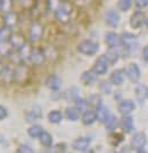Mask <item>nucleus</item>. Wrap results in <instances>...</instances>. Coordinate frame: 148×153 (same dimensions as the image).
I'll return each mask as SVG.
<instances>
[{
	"mask_svg": "<svg viewBox=\"0 0 148 153\" xmlns=\"http://www.w3.org/2000/svg\"><path fill=\"white\" fill-rule=\"evenodd\" d=\"M135 5L139 9H144L148 7V0H135Z\"/></svg>",
	"mask_w": 148,
	"mask_h": 153,
	"instance_id": "obj_47",
	"label": "nucleus"
},
{
	"mask_svg": "<svg viewBox=\"0 0 148 153\" xmlns=\"http://www.w3.org/2000/svg\"><path fill=\"white\" fill-rule=\"evenodd\" d=\"M43 34H45L43 24L40 21H37V19L32 21L30 23V26H29V41L31 44L39 42L40 40H42Z\"/></svg>",
	"mask_w": 148,
	"mask_h": 153,
	"instance_id": "obj_4",
	"label": "nucleus"
},
{
	"mask_svg": "<svg viewBox=\"0 0 148 153\" xmlns=\"http://www.w3.org/2000/svg\"><path fill=\"white\" fill-rule=\"evenodd\" d=\"M41 117H42L41 108L38 106V105H34V106H32L31 110H29L25 113V120L29 123H32V122L37 121L38 119H40Z\"/></svg>",
	"mask_w": 148,
	"mask_h": 153,
	"instance_id": "obj_17",
	"label": "nucleus"
},
{
	"mask_svg": "<svg viewBox=\"0 0 148 153\" xmlns=\"http://www.w3.org/2000/svg\"><path fill=\"white\" fill-rule=\"evenodd\" d=\"M108 68H110V62H108V59L106 57V55H100L95 61L94 66H92V70L95 71L98 76H103V74L107 73Z\"/></svg>",
	"mask_w": 148,
	"mask_h": 153,
	"instance_id": "obj_6",
	"label": "nucleus"
},
{
	"mask_svg": "<svg viewBox=\"0 0 148 153\" xmlns=\"http://www.w3.org/2000/svg\"><path fill=\"white\" fill-rule=\"evenodd\" d=\"M127 76L129 78V80L131 82L137 83L140 80V76H141V72L140 69L138 66V64L135 63H130L128 65V69H127Z\"/></svg>",
	"mask_w": 148,
	"mask_h": 153,
	"instance_id": "obj_9",
	"label": "nucleus"
},
{
	"mask_svg": "<svg viewBox=\"0 0 148 153\" xmlns=\"http://www.w3.org/2000/svg\"><path fill=\"white\" fill-rule=\"evenodd\" d=\"M15 0H0V13L7 14L14 10Z\"/></svg>",
	"mask_w": 148,
	"mask_h": 153,
	"instance_id": "obj_33",
	"label": "nucleus"
},
{
	"mask_svg": "<svg viewBox=\"0 0 148 153\" xmlns=\"http://www.w3.org/2000/svg\"><path fill=\"white\" fill-rule=\"evenodd\" d=\"M127 76V72L124 69H116L110 76V82L114 86H121L124 82V79Z\"/></svg>",
	"mask_w": 148,
	"mask_h": 153,
	"instance_id": "obj_11",
	"label": "nucleus"
},
{
	"mask_svg": "<svg viewBox=\"0 0 148 153\" xmlns=\"http://www.w3.org/2000/svg\"><path fill=\"white\" fill-rule=\"evenodd\" d=\"M39 140H40V144L43 147H47V149L52 147V144H54V138H52V134H49L46 130H43L41 133V135L39 136Z\"/></svg>",
	"mask_w": 148,
	"mask_h": 153,
	"instance_id": "obj_26",
	"label": "nucleus"
},
{
	"mask_svg": "<svg viewBox=\"0 0 148 153\" xmlns=\"http://www.w3.org/2000/svg\"><path fill=\"white\" fill-rule=\"evenodd\" d=\"M59 5H60L59 0H47V8L50 12H55Z\"/></svg>",
	"mask_w": 148,
	"mask_h": 153,
	"instance_id": "obj_42",
	"label": "nucleus"
},
{
	"mask_svg": "<svg viewBox=\"0 0 148 153\" xmlns=\"http://www.w3.org/2000/svg\"><path fill=\"white\" fill-rule=\"evenodd\" d=\"M47 61L45 48H33L31 55L29 58V63L32 64L33 66H41Z\"/></svg>",
	"mask_w": 148,
	"mask_h": 153,
	"instance_id": "obj_5",
	"label": "nucleus"
},
{
	"mask_svg": "<svg viewBox=\"0 0 148 153\" xmlns=\"http://www.w3.org/2000/svg\"><path fill=\"white\" fill-rule=\"evenodd\" d=\"M31 78V70L25 63L17 64L14 66V83L25 85Z\"/></svg>",
	"mask_w": 148,
	"mask_h": 153,
	"instance_id": "obj_1",
	"label": "nucleus"
},
{
	"mask_svg": "<svg viewBox=\"0 0 148 153\" xmlns=\"http://www.w3.org/2000/svg\"><path fill=\"white\" fill-rule=\"evenodd\" d=\"M21 7H23L25 10H34L38 6V0H17Z\"/></svg>",
	"mask_w": 148,
	"mask_h": 153,
	"instance_id": "obj_35",
	"label": "nucleus"
},
{
	"mask_svg": "<svg viewBox=\"0 0 148 153\" xmlns=\"http://www.w3.org/2000/svg\"><path fill=\"white\" fill-rule=\"evenodd\" d=\"M145 25H146V27L148 29V17L146 19H145Z\"/></svg>",
	"mask_w": 148,
	"mask_h": 153,
	"instance_id": "obj_54",
	"label": "nucleus"
},
{
	"mask_svg": "<svg viewBox=\"0 0 148 153\" xmlns=\"http://www.w3.org/2000/svg\"><path fill=\"white\" fill-rule=\"evenodd\" d=\"M99 89L103 93L104 95H110L112 93V83L110 82V80H103L99 82Z\"/></svg>",
	"mask_w": 148,
	"mask_h": 153,
	"instance_id": "obj_40",
	"label": "nucleus"
},
{
	"mask_svg": "<svg viewBox=\"0 0 148 153\" xmlns=\"http://www.w3.org/2000/svg\"><path fill=\"white\" fill-rule=\"evenodd\" d=\"M65 115L70 121H77L80 119V112L75 106H70L65 110Z\"/></svg>",
	"mask_w": 148,
	"mask_h": 153,
	"instance_id": "obj_32",
	"label": "nucleus"
},
{
	"mask_svg": "<svg viewBox=\"0 0 148 153\" xmlns=\"http://www.w3.org/2000/svg\"><path fill=\"white\" fill-rule=\"evenodd\" d=\"M142 57L146 62H148V46L144 47V49H142Z\"/></svg>",
	"mask_w": 148,
	"mask_h": 153,
	"instance_id": "obj_49",
	"label": "nucleus"
},
{
	"mask_svg": "<svg viewBox=\"0 0 148 153\" xmlns=\"http://www.w3.org/2000/svg\"><path fill=\"white\" fill-rule=\"evenodd\" d=\"M79 95H80V90H79V88H77V86H72L71 88H68V89L65 91L63 97H64L66 101L74 102L77 97H79Z\"/></svg>",
	"mask_w": 148,
	"mask_h": 153,
	"instance_id": "obj_28",
	"label": "nucleus"
},
{
	"mask_svg": "<svg viewBox=\"0 0 148 153\" xmlns=\"http://www.w3.org/2000/svg\"><path fill=\"white\" fill-rule=\"evenodd\" d=\"M59 1H60V2H64V1H66V0H59Z\"/></svg>",
	"mask_w": 148,
	"mask_h": 153,
	"instance_id": "obj_56",
	"label": "nucleus"
},
{
	"mask_svg": "<svg viewBox=\"0 0 148 153\" xmlns=\"http://www.w3.org/2000/svg\"><path fill=\"white\" fill-rule=\"evenodd\" d=\"M135 108V105L133 101H131V100H122L121 102L119 103L117 111H119V113H121L122 115H125L131 113Z\"/></svg>",
	"mask_w": 148,
	"mask_h": 153,
	"instance_id": "obj_15",
	"label": "nucleus"
},
{
	"mask_svg": "<svg viewBox=\"0 0 148 153\" xmlns=\"http://www.w3.org/2000/svg\"><path fill=\"white\" fill-rule=\"evenodd\" d=\"M4 17H5V24L9 27H16V26L19 24V21H21V17L16 12H9L7 14H4Z\"/></svg>",
	"mask_w": 148,
	"mask_h": 153,
	"instance_id": "obj_19",
	"label": "nucleus"
},
{
	"mask_svg": "<svg viewBox=\"0 0 148 153\" xmlns=\"http://www.w3.org/2000/svg\"><path fill=\"white\" fill-rule=\"evenodd\" d=\"M129 150H128V147L125 146V147H122V150H121V152H128Z\"/></svg>",
	"mask_w": 148,
	"mask_h": 153,
	"instance_id": "obj_53",
	"label": "nucleus"
},
{
	"mask_svg": "<svg viewBox=\"0 0 148 153\" xmlns=\"http://www.w3.org/2000/svg\"><path fill=\"white\" fill-rule=\"evenodd\" d=\"M137 36L129 33V32H124L120 36V40H121V46L124 48L131 49L132 47L137 45Z\"/></svg>",
	"mask_w": 148,
	"mask_h": 153,
	"instance_id": "obj_10",
	"label": "nucleus"
},
{
	"mask_svg": "<svg viewBox=\"0 0 148 153\" xmlns=\"http://www.w3.org/2000/svg\"><path fill=\"white\" fill-rule=\"evenodd\" d=\"M145 22V15L140 10H137L130 17V26L132 29H139Z\"/></svg>",
	"mask_w": 148,
	"mask_h": 153,
	"instance_id": "obj_20",
	"label": "nucleus"
},
{
	"mask_svg": "<svg viewBox=\"0 0 148 153\" xmlns=\"http://www.w3.org/2000/svg\"><path fill=\"white\" fill-rule=\"evenodd\" d=\"M147 143V137L144 133H137L132 136V140H131V147L132 149H140V147H145Z\"/></svg>",
	"mask_w": 148,
	"mask_h": 153,
	"instance_id": "obj_18",
	"label": "nucleus"
},
{
	"mask_svg": "<svg viewBox=\"0 0 148 153\" xmlns=\"http://www.w3.org/2000/svg\"><path fill=\"white\" fill-rule=\"evenodd\" d=\"M13 51L14 47L12 46L9 40H0V56L1 57H8Z\"/></svg>",
	"mask_w": 148,
	"mask_h": 153,
	"instance_id": "obj_24",
	"label": "nucleus"
},
{
	"mask_svg": "<svg viewBox=\"0 0 148 153\" xmlns=\"http://www.w3.org/2000/svg\"><path fill=\"white\" fill-rule=\"evenodd\" d=\"M123 140H124V136L122 134H119V133H113L110 135V145L113 146H117L119 144H121Z\"/></svg>",
	"mask_w": 148,
	"mask_h": 153,
	"instance_id": "obj_38",
	"label": "nucleus"
},
{
	"mask_svg": "<svg viewBox=\"0 0 148 153\" xmlns=\"http://www.w3.org/2000/svg\"><path fill=\"white\" fill-rule=\"evenodd\" d=\"M55 14V19H57L60 24H68L71 22V16H72V6L68 2H60V5L58 8L54 12Z\"/></svg>",
	"mask_w": 148,
	"mask_h": 153,
	"instance_id": "obj_3",
	"label": "nucleus"
},
{
	"mask_svg": "<svg viewBox=\"0 0 148 153\" xmlns=\"http://www.w3.org/2000/svg\"><path fill=\"white\" fill-rule=\"evenodd\" d=\"M4 69H5V64H4V62L0 61V74H1V72L4 71Z\"/></svg>",
	"mask_w": 148,
	"mask_h": 153,
	"instance_id": "obj_52",
	"label": "nucleus"
},
{
	"mask_svg": "<svg viewBox=\"0 0 148 153\" xmlns=\"http://www.w3.org/2000/svg\"><path fill=\"white\" fill-rule=\"evenodd\" d=\"M50 149V151L52 152H66V150H67V146H66V144L65 143H59L57 145H55V146H52L49 147Z\"/></svg>",
	"mask_w": 148,
	"mask_h": 153,
	"instance_id": "obj_43",
	"label": "nucleus"
},
{
	"mask_svg": "<svg viewBox=\"0 0 148 153\" xmlns=\"http://www.w3.org/2000/svg\"><path fill=\"white\" fill-rule=\"evenodd\" d=\"M94 0H75V5L80 7H88L92 4Z\"/></svg>",
	"mask_w": 148,
	"mask_h": 153,
	"instance_id": "obj_46",
	"label": "nucleus"
},
{
	"mask_svg": "<svg viewBox=\"0 0 148 153\" xmlns=\"http://www.w3.org/2000/svg\"><path fill=\"white\" fill-rule=\"evenodd\" d=\"M91 143V138L88 136H82L79 137L77 140H74V142L72 143V149L77 152H87L88 147Z\"/></svg>",
	"mask_w": 148,
	"mask_h": 153,
	"instance_id": "obj_8",
	"label": "nucleus"
},
{
	"mask_svg": "<svg viewBox=\"0 0 148 153\" xmlns=\"http://www.w3.org/2000/svg\"><path fill=\"white\" fill-rule=\"evenodd\" d=\"M98 51H99V44L91 39H84L80 41L77 46V51L84 56H94Z\"/></svg>",
	"mask_w": 148,
	"mask_h": 153,
	"instance_id": "obj_2",
	"label": "nucleus"
},
{
	"mask_svg": "<svg viewBox=\"0 0 148 153\" xmlns=\"http://www.w3.org/2000/svg\"><path fill=\"white\" fill-rule=\"evenodd\" d=\"M42 131H43V128L41 127L40 125H32L27 129V135L31 138H39V136L41 135Z\"/></svg>",
	"mask_w": 148,
	"mask_h": 153,
	"instance_id": "obj_36",
	"label": "nucleus"
},
{
	"mask_svg": "<svg viewBox=\"0 0 148 153\" xmlns=\"http://www.w3.org/2000/svg\"><path fill=\"white\" fill-rule=\"evenodd\" d=\"M132 6V0H117V8L121 12H128Z\"/></svg>",
	"mask_w": 148,
	"mask_h": 153,
	"instance_id": "obj_41",
	"label": "nucleus"
},
{
	"mask_svg": "<svg viewBox=\"0 0 148 153\" xmlns=\"http://www.w3.org/2000/svg\"><path fill=\"white\" fill-rule=\"evenodd\" d=\"M9 41H10L12 46L14 47V49H19V48H22L27 42V40H26V38L24 37L23 33L15 32V31L13 32V34H12V37L9 39Z\"/></svg>",
	"mask_w": 148,
	"mask_h": 153,
	"instance_id": "obj_12",
	"label": "nucleus"
},
{
	"mask_svg": "<svg viewBox=\"0 0 148 153\" xmlns=\"http://www.w3.org/2000/svg\"><path fill=\"white\" fill-rule=\"evenodd\" d=\"M0 145L4 147H8V142H7V140L4 137V135L0 134Z\"/></svg>",
	"mask_w": 148,
	"mask_h": 153,
	"instance_id": "obj_48",
	"label": "nucleus"
},
{
	"mask_svg": "<svg viewBox=\"0 0 148 153\" xmlns=\"http://www.w3.org/2000/svg\"><path fill=\"white\" fill-rule=\"evenodd\" d=\"M97 76H98V74L91 69V70H87L82 72V74L80 76V80L84 86H91L92 83H95L97 81Z\"/></svg>",
	"mask_w": 148,
	"mask_h": 153,
	"instance_id": "obj_16",
	"label": "nucleus"
},
{
	"mask_svg": "<svg viewBox=\"0 0 148 153\" xmlns=\"http://www.w3.org/2000/svg\"><path fill=\"white\" fill-rule=\"evenodd\" d=\"M48 120L52 125H58L63 120V113L59 110H52L48 113Z\"/></svg>",
	"mask_w": 148,
	"mask_h": 153,
	"instance_id": "obj_31",
	"label": "nucleus"
},
{
	"mask_svg": "<svg viewBox=\"0 0 148 153\" xmlns=\"http://www.w3.org/2000/svg\"><path fill=\"white\" fill-rule=\"evenodd\" d=\"M120 14L116 12L115 9H108L105 12V15H104V21L106 23V25L110 26V27H117L119 24H120Z\"/></svg>",
	"mask_w": 148,
	"mask_h": 153,
	"instance_id": "obj_7",
	"label": "nucleus"
},
{
	"mask_svg": "<svg viewBox=\"0 0 148 153\" xmlns=\"http://www.w3.org/2000/svg\"><path fill=\"white\" fill-rule=\"evenodd\" d=\"M135 98H137V101L139 102V104L144 105V104H145V100L147 98V97H146V87H145L144 85H138V86L135 87Z\"/></svg>",
	"mask_w": 148,
	"mask_h": 153,
	"instance_id": "obj_29",
	"label": "nucleus"
},
{
	"mask_svg": "<svg viewBox=\"0 0 148 153\" xmlns=\"http://www.w3.org/2000/svg\"><path fill=\"white\" fill-rule=\"evenodd\" d=\"M105 44L107 45L108 48H114V47H119L121 45V40H120V36L116 32L110 31L105 33Z\"/></svg>",
	"mask_w": 148,
	"mask_h": 153,
	"instance_id": "obj_13",
	"label": "nucleus"
},
{
	"mask_svg": "<svg viewBox=\"0 0 148 153\" xmlns=\"http://www.w3.org/2000/svg\"><path fill=\"white\" fill-rule=\"evenodd\" d=\"M7 117H8V110L6 106L0 104V121H4L5 119H7Z\"/></svg>",
	"mask_w": 148,
	"mask_h": 153,
	"instance_id": "obj_45",
	"label": "nucleus"
},
{
	"mask_svg": "<svg viewBox=\"0 0 148 153\" xmlns=\"http://www.w3.org/2000/svg\"><path fill=\"white\" fill-rule=\"evenodd\" d=\"M45 83L47 88H49L52 91H58L60 89V86H62V80L57 74H50V76H47Z\"/></svg>",
	"mask_w": 148,
	"mask_h": 153,
	"instance_id": "obj_14",
	"label": "nucleus"
},
{
	"mask_svg": "<svg viewBox=\"0 0 148 153\" xmlns=\"http://www.w3.org/2000/svg\"><path fill=\"white\" fill-rule=\"evenodd\" d=\"M16 152L17 153H33L34 150H33L31 146L26 145V144H22V145H19V146L16 149Z\"/></svg>",
	"mask_w": 148,
	"mask_h": 153,
	"instance_id": "obj_44",
	"label": "nucleus"
},
{
	"mask_svg": "<svg viewBox=\"0 0 148 153\" xmlns=\"http://www.w3.org/2000/svg\"><path fill=\"white\" fill-rule=\"evenodd\" d=\"M106 57L110 62V65H114V64L119 61V58L121 56L120 54V49H117V47H114V48H110L108 51H106Z\"/></svg>",
	"mask_w": 148,
	"mask_h": 153,
	"instance_id": "obj_27",
	"label": "nucleus"
},
{
	"mask_svg": "<svg viewBox=\"0 0 148 153\" xmlns=\"http://www.w3.org/2000/svg\"><path fill=\"white\" fill-rule=\"evenodd\" d=\"M95 111H96L97 120L100 122H103V123L107 120V118H108L110 114L108 108H107L106 105H104V104H100L98 108H95Z\"/></svg>",
	"mask_w": 148,
	"mask_h": 153,
	"instance_id": "obj_23",
	"label": "nucleus"
},
{
	"mask_svg": "<svg viewBox=\"0 0 148 153\" xmlns=\"http://www.w3.org/2000/svg\"><path fill=\"white\" fill-rule=\"evenodd\" d=\"M0 80L5 85H10L14 82V68L9 65H5V69L0 74Z\"/></svg>",
	"mask_w": 148,
	"mask_h": 153,
	"instance_id": "obj_21",
	"label": "nucleus"
},
{
	"mask_svg": "<svg viewBox=\"0 0 148 153\" xmlns=\"http://www.w3.org/2000/svg\"><path fill=\"white\" fill-rule=\"evenodd\" d=\"M74 106L79 110L80 113H82V112H84L85 110H88L89 104H88V101H87L85 98H81V97L79 96L77 100L74 101Z\"/></svg>",
	"mask_w": 148,
	"mask_h": 153,
	"instance_id": "obj_37",
	"label": "nucleus"
},
{
	"mask_svg": "<svg viewBox=\"0 0 148 153\" xmlns=\"http://www.w3.org/2000/svg\"><path fill=\"white\" fill-rule=\"evenodd\" d=\"M87 101H88L89 106H91L92 108H98L100 104H103V98H102V96L98 95V94H91V95L87 98Z\"/></svg>",
	"mask_w": 148,
	"mask_h": 153,
	"instance_id": "obj_34",
	"label": "nucleus"
},
{
	"mask_svg": "<svg viewBox=\"0 0 148 153\" xmlns=\"http://www.w3.org/2000/svg\"><path fill=\"white\" fill-rule=\"evenodd\" d=\"M146 97H147V98H148V88H147V89H146Z\"/></svg>",
	"mask_w": 148,
	"mask_h": 153,
	"instance_id": "obj_55",
	"label": "nucleus"
},
{
	"mask_svg": "<svg viewBox=\"0 0 148 153\" xmlns=\"http://www.w3.org/2000/svg\"><path fill=\"white\" fill-rule=\"evenodd\" d=\"M5 25H6V24H5V17H4V14L0 13V29H1V27H4Z\"/></svg>",
	"mask_w": 148,
	"mask_h": 153,
	"instance_id": "obj_51",
	"label": "nucleus"
},
{
	"mask_svg": "<svg viewBox=\"0 0 148 153\" xmlns=\"http://www.w3.org/2000/svg\"><path fill=\"white\" fill-rule=\"evenodd\" d=\"M14 32L13 27H9V26L5 25L4 27L0 29V40H9L12 34Z\"/></svg>",
	"mask_w": 148,
	"mask_h": 153,
	"instance_id": "obj_39",
	"label": "nucleus"
},
{
	"mask_svg": "<svg viewBox=\"0 0 148 153\" xmlns=\"http://www.w3.org/2000/svg\"><path fill=\"white\" fill-rule=\"evenodd\" d=\"M81 120L84 126H91L97 121V115L95 110H85L84 112H82L81 115Z\"/></svg>",
	"mask_w": 148,
	"mask_h": 153,
	"instance_id": "obj_22",
	"label": "nucleus"
},
{
	"mask_svg": "<svg viewBox=\"0 0 148 153\" xmlns=\"http://www.w3.org/2000/svg\"><path fill=\"white\" fill-rule=\"evenodd\" d=\"M121 128L123 129L124 133L130 134L133 130V119L132 117L125 114L123 115V118L121 119Z\"/></svg>",
	"mask_w": 148,
	"mask_h": 153,
	"instance_id": "obj_25",
	"label": "nucleus"
},
{
	"mask_svg": "<svg viewBox=\"0 0 148 153\" xmlns=\"http://www.w3.org/2000/svg\"><path fill=\"white\" fill-rule=\"evenodd\" d=\"M104 123H105L106 130L110 131V133H112V131H114V130L116 129V127L119 126V119L116 118L115 115L110 114V117L107 118V120L104 122Z\"/></svg>",
	"mask_w": 148,
	"mask_h": 153,
	"instance_id": "obj_30",
	"label": "nucleus"
},
{
	"mask_svg": "<svg viewBox=\"0 0 148 153\" xmlns=\"http://www.w3.org/2000/svg\"><path fill=\"white\" fill-rule=\"evenodd\" d=\"M114 100H115V101L122 100V93H121V91H115V93H114Z\"/></svg>",
	"mask_w": 148,
	"mask_h": 153,
	"instance_id": "obj_50",
	"label": "nucleus"
}]
</instances>
